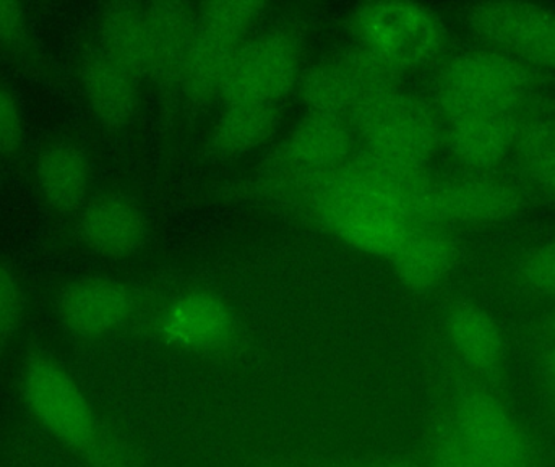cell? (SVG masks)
Returning <instances> with one entry per match:
<instances>
[{
  "label": "cell",
  "mask_w": 555,
  "mask_h": 467,
  "mask_svg": "<svg viewBox=\"0 0 555 467\" xmlns=\"http://www.w3.org/2000/svg\"><path fill=\"white\" fill-rule=\"evenodd\" d=\"M52 310L68 336L94 341L119 332L130 322L135 312V296L116 277L75 274L55 287Z\"/></svg>",
  "instance_id": "obj_12"
},
{
  "label": "cell",
  "mask_w": 555,
  "mask_h": 467,
  "mask_svg": "<svg viewBox=\"0 0 555 467\" xmlns=\"http://www.w3.org/2000/svg\"><path fill=\"white\" fill-rule=\"evenodd\" d=\"M65 238L104 260L137 257L149 241L140 202L122 189H94L80 213L65 226Z\"/></svg>",
  "instance_id": "obj_11"
},
{
  "label": "cell",
  "mask_w": 555,
  "mask_h": 467,
  "mask_svg": "<svg viewBox=\"0 0 555 467\" xmlns=\"http://www.w3.org/2000/svg\"><path fill=\"white\" fill-rule=\"evenodd\" d=\"M243 44L198 25L182 75V93L195 104L221 100L234 55Z\"/></svg>",
  "instance_id": "obj_22"
},
{
  "label": "cell",
  "mask_w": 555,
  "mask_h": 467,
  "mask_svg": "<svg viewBox=\"0 0 555 467\" xmlns=\"http://www.w3.org/2000/svg\"><path fill=\"white\" fill-rule=\"evenodd\" d=\"M20 394L39 427L91 467H129L124 450L103 432L83 388L51 352L29 349Z\"/></svg>",
  "instance_id": "obj_1"
},
{
  "label": "cell",
  "mask_w": 555,
  "mask_h": 467,
  "mask_svg": "<svg viewBox=\"0 0 555 467\" xmlns=\"http://www.w3.org/2000/svg\"><path fill=\"white\" fill-rule=\"evenodd\" d=\"M388 261L404 287L429 293L452 273L456 245L443 228L414 226Z\"/></svg>",
  "instance_id": "obj_18"
},
{
  "label": "cell",
  "mask_w": 555,
  "mask_h": 467,
  "mask_svg": "<svg viewBox=\"0 0 555 467\" xmlns=\"http://www.w3.org/2000/svg\"><path fill=\"white\" fill-rule=\"evenodd\" d=\"M518 127L514 114L463 117L450 120L443 140L460 165L486 171L501 165L515 148Z\"/></svg>",
  "instance_id": "obj_19"
},
{
  "label": "cell",
  "mask_w": 555,
  "mask_h": 467,
  "mask_svg": "<svg viewBox=\"0 0 555 467\" xmlns=\"http://www.w3.org/2000/svg\"><path fill=\"white\" fill-rule=\"evenodd\" d=\"M398 78L390 67L354 44L304 70L297 93L307 113L351 124L378 98L400 88Z\"/></svg>",
  "instance_id": "obj_7"
},
{
  "label": "cell",
  "mask_w": 555,
  "mask_h": 467,
  "mask_svg": "<svg viewBox=\"0 0 555 467\" xmlns=\"http://www.w3.org/2000/svg\"><path fill=\"white\" fill-rule=\"evenodd\" d=\"M90 36L109 57L140 80H149L150 33L143 3H104Z\"/></svg>",
  "instance_id": "obj_20"
},
{
  "label": "cell",
  "mask_w": 555,
  "mask_h": 467,
  "mask_svg": "<svg viewBox=\"0 0 555 467\" xmlns=\"http://www.w3.org/2000/svg\"><path fill=\"white\" fill-rule=\"evenodd\" d=\"M351 29L358 48L398 75L433 64L447 44V26L436 10L403 0L362 3L351 15Z\"/></svg>",
  "instance_id": "obj_4"
},
{
  "label": "cell",
  "mask_w": 555,
  "mask_h": 467,
  "mask_svg": "<svg viewBox=\"0 0 555 467\" xmlns=\"http://www.w3.org/2000/svg\"><path fill=\"white\" fill-rule=\"evenodd\" d=\"M541 191L546 192V194L553 195V197H555V169L553 172H551L550 178L544 181Z\"/></svg>",
  "instance_id": "obj_32"
},
{
  "label": "cell",
  "mask_w": 555,
  "mask_h": 467,
  "mask_svg": "<svg viewBox=\"0 0 555 467\" xmlns=\"http://www.w3.org/2000/svg\"><path fill=\"white\" fill-rule=\"evenodd\" d=\"M25 312V287L13 268L0 258V355L18 335Z\"/></svg>",
  "instance_id": "obj_26"
},
{
  "label": "cell",
  "mask_w": 555,
  "mask_h": 467,
  "mask_svg": "<svg viewBox=\"0 0 555 467\" xmlns=\"http://www.w3.org/2000/svg\"><path fill=\"white\" fill-rule=\"evenodd\" d=\"M302 74V44L291 29L259 31L237 49L221 101L280 107Z\"/></svg>",
  "instance_id": "obj_8"
},
{
  "label": "cell",
  "mask_w": 555,
  "mask_h": 467,
  "mask_svg": "<svg viewBox=\"0 0 555 467\" xmlns=\"http://www.w3.org/2000/svg\"><path fill=\"white\" fill-rule=\"evenodd\" d=\"M450 423L466 445L489 467H531L533 449L507 406L485 390H469L456 401Z\"/></svg>",
  "instance_id": "obj_15"
},
{
  "label": "cell",
  "mask_w": 555,
  "mask_h": 467,
  "mask_svg": "<svg viewBox=\"0 0 555 467\" xmlns=\"http://www.w3.org/2000/svg\"><path fill=\"white\" fill-rule=\"evenodd\" d=\"M211 132L218 155L241 158L262 148L280 127V107L256 103H223Z\"/></svg>",
  "instance_id": "obj_23"
},
{
  "label": "cell",
  "mask_w": 555,
  "mask_h": 467,
  "mask_svg": "<svg viewBox=\"0 0 555 467\" xmlns=\"http://www.w3.org/2000/svg\"><path fill=\"white\" fill-rule=\"evenodd\" d=\"M159 335L175 348L189 352H215L231 341L236 320L221 297L194 290L176 297L158 322Z\"/></svg>",
  "instance_id": "obj_16"
},
{
  "label": "cell",
  "mask_w": 555,
  "mask_h": 467,
  "mask_svg": "<svg viewBox=\"0 0 555 467\" xmlns=\"http://www.w3.org/2000/svg\"><path fill=\"white\" fill-rule=\"evenodd\" d=\"M150 33L149 80L165 91H181L182 75L198 28V5L188 2L143 3Z\"/></svg>",
  "instance_id": "obj_17"
},
{
  "label": "cell",
  "mask_w": 555,
  "mask_h": 467,
  "mask_svg": "<svg viewBox=\"0 0 555 467\" xmlns=\"http://www.w3.org/2000/svg\"><path fill=\"white\" fill-rule=\"evenodd\" d=\"M351 124L307 113L263 159L260 182L280 197L309 204L310 195L356 153Z\"/></svg>",
  "instance_id": "obj_2"
},
{
  "label": "cell",
  "mask_w": 555,
  "mask_h": 467,
  "mask_svg": "<svg viewBox=\"0 0 555 467\" xmlns=\"http://www.w3.org/2000/svg\"><path fill=\"white\" fill-rule=\"evenodd\" d=\"M427 467H489L466 445L450 419L437 427Z\"/></svg>",
  "instance_id": "obj_28"
},
{
  "label": "cell",
  "mask_w": 555,
  "mask_h": 467,
  "mask_svg": "<svg viewBox=\"0 0 555 467\" xmlns=\"http://www.w3.org/2000/svg\"><path fill=\"white\" fill-rule=\"evenodd\" d=\"M525 197L511 182L489 178L436 179L427 174L417 198L416 226H476L520 213Z\"/></svg>",
  "instance_id": "obj_9"
},
{
  "label": "cell",
  "mask_w": 555,
  "mask_h": 467,
  "mask_svg": "<svg viewBox=\"0 0 555 467\" xmlns=\"http://www.w3.org/2000/svg\"><path fill=\"white\" fill-rule=\"evenodd\" d=\"M269 3L254 0H218L198 5V25L246 42L259 33V26L269 15Z\"/></svg>",
  "instance_id": "obj_25"
},
{
  "label": "cell",
  "mask_w": 555,
  "mask_h": 467,
  "mask_svg": "<svg viewBox=\"0 0 555 467\" xmlns=\"http://www.w3.org/2000/svg\"><path fill=\"white\" fill-rule=\"evenodd\" d=\"M359 150L406 169H426L443 142L439 114L423 98L397 90L351 122Z\"/></svg>",
  "instance_id": "obj_6"
},
{
  "label": "cell",
  "mask_w": 555,
  "mask_h": 467,
  "mask_svg": "<svg viewBox=\"0 0 555 467\" xmlns=\"http://www.w3.org/2000/svg\"><path fill=\"white\" fill-rule=\"evenodd\" d=\"M307 208L343 244L387 260L416 226L397 205L362 187L343 169L319 185Z\"/></svg>",
  "instance_id": "obj_3"
},
{
  "label": "cell",
  "mask_w": 555,
  "mask_h": 467,
  "mask_svg": "<svg viewBox=\"0 0 555 467\" xmlns=\"http://www.w3.org/2000/svg\"><path fill=\"white\" fill-rule=\"evenodd\" d=\"M371 467H421L413 462H406V459H388V462L377 463V465Z\"/></svg>",
  "instance_id": "obj_31"
},
{
  "label": "cell",
  "mask_w": 555,
  "mask_h": 467,
  "mask_svg": "<svg viewBox=\"0 0 555 467\" xmlns=\"http://www.w3.org/2000/svg\"><path fill=\"white\" fill-rule=\"evenodd\" d=\"M25 120L18 98L0 78V161L16 165L25 153Z\"/></svg>",
  "instance_id": "obj_27"
},
{
  "label": "cell",
  "mask_w": 555,
  "mask_h": 467,
  "mask_svg": "<svg viewBox=\"0 0 555 467\" xmlns=\"http://www.w3.org/2000/svg\"><path fill=\"white\" fill-rule=\"evenodd\" d=\"M33 197L67 226L94 192V169L83 140L70 130L46 137L28 161Z\"/></svg>",
  "instance_id": "obj_10"
},
{
  "label": "cell",
  "mask_w": 555,
  "mask_h": 467,
  "mask_svg": "<svg viewBox=\"0 0 555 467\" xmlns=\"http://www.w3.org/2000/svg\"><path fill=\"white\" fill-rule=\"evenodd\" d=\"M469 29L491 49L525 65L555 70V10L527 2H489L466 13Z\"/></svg>",
  "instance_id": "obj_13"
},
{
  "label": "cell",
  "mask_w": 555,
  "mask_h": 467,
  "mask_svg": "<svg viewBox=\"0 0 555 467\" xmlns=\"http://www.w3.org/2000/svg\"><path fill=\"white\" fill-rule=\"evenodd\" d=\"M544 381L555 397V341L551 345L546 358H544Z\"/></svg>",
  "instance_id": "obj_30"
},
{
  "label": "cell",
  "mask_w": 555,
  "mask_h": 467,
  "mask_svg": "<svg viewBox=\"0 0 555 467\" xmlns=\"http://www.w3.org/2000/svg\"><path fill=\"white\" fill-rule=\"evenodd\" d=\"M551 335H553V341H555V312L553 315V320H551Z\"/></svg>",
  "instance_id": "obj_33"
},
{
  "label": "cell",
  "mask_w": 555,
  "mask_h": 467,
  "mask_svg": "<svg viewBox=\"0 0 555 467\" xmlns=\"http://www.w3.org/2000/svg\"><path fill=\"white\" fill-rule=\"evenodd\" d=\"M533 85L528 65L495 49L466 52L449 62L437 81V104L450 120L514 114Z\"/></svg>",
  "instance_id": "obj_5"
},
{
  "label": "cell",
  "mask_w": 555,
  "mask_h": 467,
  "mask_svg": "<svg viewBox=\"0 0 555 467\" xmlns=\"http://www.w3.org/2000/svg\"><path fill=\"white\" fill-rule=\"evenodd\" d=\"M0 55L44 83L62 87L61 72L42 49L23 3L0 0Z\"/></svg>",
  "instance_id": "obj_24"
},
{
  "label": "cell",
  "mask_w": 555,
  "mask_h": 467,
  "mask_svg": "<svg viewBox=\"0 0 555 467\" xmlns=\"http://www.w3.org/2000/svg\"><path fill=\"white\" fill-rule=\"evenodd\" d=\"M446 332L455 354L473 371L495 374L504 364V333L481 307L475 303L453 307L447 315Z\"/></svg>",
  "instance_id": "obj_21"
},
{
  "label": "cell",
  "mask_w": 555,
  "mask_h": 467,
  "mask_svg": "<svg viewBox=\"0 0 555 467\" xmlns=\"http://www.w3.org/2000/svg\"><path fill=\"white\" fill-rule=\"evenodd\" d=\"M72 77L101 129L124 132L135 122L143 81L109 57L91 36L78 46L72 59Z\"/></svg>",
  "instance_id": "obj_14"
},
{
  "label": "cell",
  "mask_w": 555,
  "mask_h": 467,
  "mask_svg": "<svg viewBox=\"0 0 555 467\" xmlns=\"http://www.w3.org/2000/svg\"><path fill=\"white\" fill-rule=\"evenodd\" d=\"M520 274L531 293L555 297V241L544 242L528 251Z\"/></svg>",
  "instance_id": "obj_29"
}]
</instances>
